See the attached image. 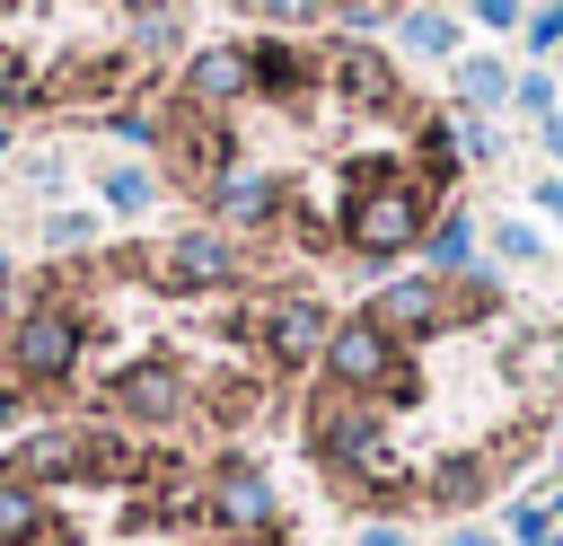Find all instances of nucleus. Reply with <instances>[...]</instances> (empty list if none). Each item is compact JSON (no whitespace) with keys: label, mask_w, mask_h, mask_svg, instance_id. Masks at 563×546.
Instances as JSON below:
<instances>
[{"label":"nucleus","mask_w":563,"mask_h":546,"mask_svg":"<svg viewBox=\"0 0 563 546\" xmlns=\"http://www.w3.org/2000/svg\"><path fill=\"white\" fill-rule=\"evenodd\" d=\"M352 211H343V247L352 255H369V264H387V255H405V247H422V220H431V194L413 185V176H396L387 159H361L352 176Z\"/></svg>","instance_id":"f257e3e1"},{"label":"nucleus","mask_w":563,"mask_h":546,"mask_svg":"<svg viewBox=\"0 0 563 546\" xmlns=\"http://www.w3.org/2000/svg\"><path fill=\"white\" fill-rule=\"evenodd\" d=\"M79 352H88V317H79L62 291L26 299V308L9 317V343H0L18 396H53V387H70V379H79Z\"/></svg>","instance_id":"f03ea898"},{"label":"nucleus","mask_w":563,"mask_h":546,"mask_svg":"<svg viewBox=\"0 0 563 546\" xmlns=\"http://www.w3.org/2000/svg\"><path fill=\"white\" fill-rule=\"evenodd\" d=\"M325 379L334 387H352V396H378V405H405L422 379H413V361H405V343L361 308V317H343L334 335H325Z\"/></svg>","instance_id":"7ed1b4c3"},{"label":"nucleus","mask_w":563,"mask_h":546,"mask_svg":"<svg viewBox=\"0 0 563 546\" xmlns=\"http://www.w3.org/2000/svg\"><path fill=\"white\" fill-rule=\"evenodd\" d=\"M141 273H150V291H167V299H202V291L246 282V255H238L229 229H176L167 247L141 255Z\"/></svg>","instance_id":"20e7f679"},{"label":"nucleus","mask_w":563,"mask_h":546,"mask_svg":"<svg viewBox=\"0 0 563 546\" xmlns=\"http://www.w3.org/2000/svg\"><path fill=\"white\" fill-rule=\"evenodd\" d=\"M106 414H114L123 432H167V423L194 414V379H185L167 352H141V361L106 370Z\"/></svg>","instance_id":"39448f33"},{"label":"nucleus","mask_w":563,"mask_h":546,"mask_svg":"<svg viewBox=\"0 0 563 546\" xmlns=\"http://www.w3.org/2000/svg\"><path fill=\"white\" fill-rule=\"evenodd\" d=\"M202 520H211V537H238V546H282V493H273L246 458H220V467H211Z\"/></svg>","instance_id":"423d86ee"},{"label":"nucleus","mask_w":563,"mask_h":546,"mask_svg":"<svg viewBox=\"0 0 563 546\" xmlns=\"http://www.w3.org/2000/svg\"><path fill=\"white\" fill-rule=\"evenodd\" d=\"M325 335H334V317H325V299H308V291H282V299L255 308V343H264L273 370H308V361H325Z\"/></svg>","instance_id":"0eeeda50"},{"label":"nucleus","mask_w":563,"mask_h":546,"mask_svg":"<svg viewBox=\"0 0 563 546\" xmlns=\"http://www.w3.org/2000/svg\"><path fill=\"white\" fill-rule=\"evenodd\" d=\"M325 79H334V97L343 106H361V114H396L405 106V88H396V62L387 53H369V44H334V62H325Z\"/></svg>","instance_id":"6e6552de"},{"label":"nucleus","mask_w":563,"mask_h":546,"mask_svg":"<svg viewBox=\"0 0 563 546\" xmlns=\"http://www.w3.org/2000/svg\"><path fill=\"white\" fill-rule=\"evenodd\" d=\"M202 203H211V220H229V229H264V220H282V176L229 159V167L202 185Z\"/></svg>","instance_id":"1a4fd4ad"},{"label":"nucleus","mask_w":563,"mask_h":546,"mask_svg":"<svg viewBox=\"0 0 563 546\" xmlns=\"http://www.w3.org/2000/svg\"><path fill=\"white\" fill-rule=\"evenodd\" d=\"M317 53H299V44H282V35H264V44H246V79H255V97L264 106H299V97H317Z\"/></svg>","instance_id":"9d476101"},{"label":"nucleus","mask_w":563,"mask_h":546,"mask_svg":"<svg viewBox=\"0 0 563 546\" xmlns=\"http://www.w3.org/2000/svg\"><path fill=\"white\" fill-rule=\"evenodd\" d=\"M238 97H255V79H246V44H211V53H194V62H185V106L229 114Z\"/></svg>","instance_id":"9b49d317"},{"label":"nucleus","mask_w":563,"mask_h":546,"mask_svg":"<svg viewBox=\"0 0 563 546\" xmlns=\"http://www.w3.org/2000/svg\"><path fill=\"white\" fill-rule=\"evenodd\" d=\"M62 537V511H53V493L44 484H18V476H0V546H53Z\"/></svg>","instance_id":"f8f14e48"},{"label":"nucleus","mask_w":563,"mask_h":546,"mask_svg":"<svg viewBox=\"0 0 563 546\" xmlns=\"http://www.w3.org/2000/svg\"><path fill=\"white\" fill-rule=\"evenodd\" d=\"M493 476H501V467L475 458V449H466V458H431V467H422V502H431V511H475V502L493 493Z\"/></svg>","instance_id":"ddd939ff"},{"label":"nucleus","mask_w":563,"mask_h":546,"mask_svg":"<svg viewBox=\"0 0 563 546\" xmlns=\"http://www.w3.org/2000/svg\"><path fill=\"white\" fill-rule=\"evenodd\" d=\"M422 255H431V273H466V255H475V220H466V211H440V220L422 229Z\"/></svg>","instance_id":"4468645a"},{"label":"nucleus","mask_w":563,"mask_h":546,"mask_svg":"<svg viewBox=\"0 0 563 546\" xmlns=\"http://www.w3.org/2000/svg\"><path fill=\"white\" fill-rule=\"evenodd\" d=\"M554 370H563V343H554V335H519V352H510V379H519L528 396H545V387H554Z\"/></svg>","instance_id":"2eb2a0df"},{"label":"nucleus","mask_w":563,"mask_h":546,"mask_svg":"<svg viewBox=\"0 0 563 546\" xmlns=\"http://www.w3.org/2000/svg\"><path fill=\"white\" fill-rule=\"evenodd\" d=\"M150 203H158V176H150V167H132V159H123V167H106V211L141 220Z\"/></svg>","instance_id":"dca6fc26"},{"label":"nucleus","mask_w":563,"mask_h":546,"mask_svg":"<svg viewBox=\"0 0 563 546\" xmlns=\"http://www.w3.org/2000/svg\"><path fill=\"white\" fill-rule=\"evenodd\" d=\"M457 97H466V106H501V97H510V70L475 53V62H457Z\"/></svg>","instance_id":"f3484780"},{"label":"nucleus","mask_w":563,"mask_h":546,"mask_svg":"<svg viewBox=\"0 0 563 546\" xmlns=\"http://www.w3.org/2000/svg\"><path fill=\"white\" fill-rule=\"evenodd\" d=\"M405 44H413V53H431V62H440V53H457V26H449V18H440V9H413V18H405Z\"/></svg>","instance_id":"a211bd4d"},{"label":"nucleus","mask_w":563,"mask_h":546,"mask_svg":"<svg viewBox=\"0 0 563 546\" xmlns=\"http://www.w3.org/2000/svg\"><path fill=\"white\" fill-rule=\"evenodd\" d=\"M493 247H501L510 264H537V255H545V238H537L528 220H501V229H493Z\"/></svg>","instance_id":"6ab92c4d"},{"label":"nucleus","mask_w":563,"mask_h":546,"mask_svg":"<svg viewBox=\"0 0 563 546\" xmlns=\"http://www.w3.org/2000/svg\"><path fill=\"white\" fill-rule=\"evenodd\" d=\"M501 528H510L519 546H537V537H545L554 520H545V502H510V511H501Z\"/></svg>","instance_id":"aec40b11"},{"label":"nucleus","mask_w":563,"mask_h":546,"mask_svg":"<svg viewBox=\"0 0 563 546\" xmlns=\"http://www.w3.org/2000/svg\"><path fill=\"white\" fill-rule=\"evenodd\" d=\"M44 238H53V247H88V238H97V220H88V211H53V220H44Z\"/></svg>","instance_id":"412c9836"},{"label":"nucleus","mask_w":563,"mask_h":546,"mask_svg":"<svg viewBox=\"0 0 563 546\" xmlns=\"http://www.w3.org/2000/svg\"><path fill=\"white\" fill-rule=\"evenodd\" d=\"M510 97H519V106H528V114H537V123H545V114H554V79H545V70H528V79H519V88H510Z\"/></svg>","instance_id":"4be33fe9"},{"label":"nucleus","mask_w":563,"mask_h":546,"mask_svg":"<svg viewBox=\"0 0 563 546\" xmlns=\"http://www.w3.org/2000/svg\"><path fill=\"white\" fill-rule=\"evenodd\" d=\"M528 44H537V53H554V44H563V0H545V9L528 18Z\"/></svg>","instance_id":"5701e85b"},{"label":"nucleus","mask_w":563,"mask_h":546,"mask_svg":"<svg viewBox=\"0 0 563 546\" xmlns=\"http://www.w3.org/2000/svg\"><path fill=\"white\" fill-rule=\"evenodd\" d=\"M246 9H264V18H273V26H299V18H317V9H325V0H246Z\"/></svg>","instance_id":"b1692460"},{"label":"nucleus","mask_w":563,"mask_h":546,"mask_svg":"<svg viewBox=\"0 0 563 546\" xmlns=\"http://www.w3.org/2000/svg\"><path fill=\"white\" fill-rule=\"evenodd\" d=\"M352 546H413V537H405V528H396V520H369V528H361V537H352Z\"/></svg>","instance_id":"393cba45"},{"label":"nucleus","mask_w":563,"mask_h":546,"mask_svg":"<svg viewBox=\"0 0 563 546\" xmlns=\"http://www.w3.org/2000/svg\"><path fill=\"white\" fill-rule=\"evenodd\" d=\"M475 18L484 26H519V0H475Z\"/></svg>","instance_id":"a878e982"},{"label":"nucleus","mask_w":563,"mask_h":546,"mask_svg":"<svg viewBox=\"0 0 563 546\" xmlns=\"http://www.w3.org/2000/svg\"><path fill=\"white\" fill-rule=\"evenodd\" d=\"M440 546H493V528H484V520H457V528H449Z\"/></svg>","instance_id":"bb28decb"},{"label":"nucleus","mask_w":563,"mask_h":546,"mask_svg":"<svg viewBox=\"0 0 563 546\" xmlns=\"http://www.w3.org/2000/svg\"><path fill=\"white\" fill-rule=\"evenodd\" d=\"M537 211H554V220H563V176H545V185H537Z\"/></svg>","instance_id":"cd10ccee"},{"label":"nucleus","mask_w":563,"mask_h":546,"mask_svg":"<svg viewBox=\"0 0 563 546\" xmlns=\"http://www.w3.org/2000/svg\"><path fill=\"white\" fill-rule=\"evenodd\" d=\"M18 414H26V396H18V387H0V423H18Z\"/></svg>","instance_id":"c85d7f7f"},{"label":"nucleus","mask_w":563,"mask_h":546,"mask_svg":"<svg viewBox=\"0 0 563 546\" xmlns=\"http://www.w3.org/2000/svg\"><path fill=\"white\" fill-rule=\"evenodd\" d=\"M545 520H554V528H563V484H554V493H545Z\"/></svg>","instance_id":"c756f323"},{"label":"nucleus","mask_w":563,"mask_h":546,"mask_svg":"<svg viewBox=\"0 0 563 546\" xmlns=\"http://www.w3.org/2000/svg\"><path fill=\"white\" fill-rule=\"evenodd\" d=\"M537 546H563V528H545V537H537Z\"/></svg>","instance_id":"7c9ffc66"},{"label":"nucleus","mask_w":563,"mask_h":546,"mask_svg":"<svg viewBox=\"0 0 563 546\" xmlns=\"http://www.w3.org/2000/svg\"><path fill=\"white\" fill-rule=\"evenodd\" d=\"M0 291H9V255H0Z\"/></svg>","instance_id":"2f4dec72"},{"label":"nucleus","mask_w":563,"mask_h":546,"mask_svg":"<svg viewBox=\"0 0 563 546\" xmlns=\"http://www.w3.org/2000/svg\"><path fill=\"white\" fill-rule=\"evenodd\" d=\"M0 159H9V123H0Z\"/></svg>","instance_id":"473e14b6"}]
</instances>
